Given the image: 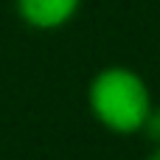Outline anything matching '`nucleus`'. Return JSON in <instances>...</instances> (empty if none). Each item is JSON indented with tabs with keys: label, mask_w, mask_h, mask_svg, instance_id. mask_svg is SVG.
Returning <instances> with one entry per match:
<instances>
[{
	"label": "nucleus",
	"mask_w": 160,
	"mask_h": 160,
	"mask_svg": "<svg viewBox=\"0 0 160 160\" xmlns=\"http://www.w3.org/2000/svg\"><path fill=\"white\" fill-rule=\"evenodd\" d=\"M87 107L104 129L115 135H135L143 129L152 110V93L141 73L115 65L93 76L87 87Z\"/></svg>",
	"instance_id": "obj_1"
},
{
	"label": "nucleus",
	"mask_w": 160,
	"mask_h": 160,
	"mask_svg": "<svg viewBox=\"0 0 160 160\" xmlns=\"http://www.w3.org/2000/svg\"><path fill=\"white\" fill-rule=\"evenodd\" d=\"M79 3L82 0H17V14L37 31H53L76 17Z\"/></svg>",
	"instance_id": "obj_2"
},
{
	"label": "nucleus",
	"mask_w": 160,
	"mask_h": 160,
	"mask_svg": "<svg viewBox=\"0 0 160 160\" xmlns=\"http://www.w3.org/2000/svg\"><path fill=\"white\" fill-rule=\"evenodd\" d=\"M155 146H160V107L152 104V110H149V115H146V121H143V129H141Z\"/></svg>",
	"instance_id": "obj_3"
},
{
	"label": "nucleus",
	"mask_w": 160,
	"mask_h": 160,
	"mask_svg": "<svg viewBox=\"0 0 160 160\" xmlns=\"http://www.w3.org/2000/svg\"><path fill=\"white\" fill-rule=\"evenodd\" d=\"M146 160H160V146H155V149L146 155Z\"/></svg>",
	"instance_id": "obj_4"
}]
</instances>
